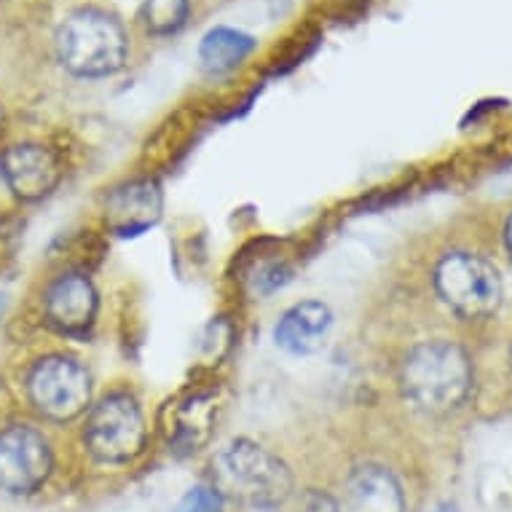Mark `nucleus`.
Instances as JSON below:
<instances>
[{
    "label": "nucleus",
    "mask_w": 512,
    "mask_h": 512,
    "mask_svg": "<svg viewBox=\"0 0 512 512\" xmlns=\"http://www.w3.org/2000/svg\"><path fill=\"white\" fill-rule=\"evenodd\" d=\"M405 395L421 411L443 413L462 403L472 387V365L462 346L427 341L408 352L400 370Z\"/></svg>",
    "instance_id": "1"
},
{
    "label": "nucleus",
    "mask_w": 512,
    "mask_h": 512,
    "mask_svg": "<svg viewBox=\"0 0 512 512\" xmlns=\"http://www.w3.org/2000/svg\"><path fill=\"white\" fill-rule=\"evenodd\" d=\"M126 51L124 25L108 11H73L57 33L59 62L78 78L113 76L124 68Z\"/></svg>",
    "instance_id": "2"
},
{
    "label": "nucleus",
    "mask_w": 512,
    "mask_h": 512,
    "mask_svg": "<svg viewBox=\"0 0 512 512\" xmlns=\"http://www.w3.org/2000/svg\"><path fill=\"white\" fill-rule=\"evenodd\" d=\"M220 472L231 491L255 507H277L290 496L293 478L285 462L252 440H234L220 456Z\"/></svg>",
    "instance_id": "3"
},
{
    "label": "nucleus",
    "mask_w": 512,
    "mask_h": 512,
    "mask_svg": "<svg viewBox=\"0 0 512 512\" xmlns=\"http://www.w3.org/2000/svg\"><path fill=\"white\" fill-rule=\"evenodd\" d=\"M435 287L440 298L467 319L494 314L502 301V279L496 266L470 252L445 255L435 271Z\"/></svg>",
    "instance_id": "4"
},
{
    "label": "nucleus",
    "mask_w": 512,
    "mask_h": 512,
    "mask_svg": "<svg viewBox=\"0 0 512 512\" xmlns=\"http://www.w3.org/2000/svg\"><path fill=\"white\" fill-rule=\"evenodd\" d=\"M27 395L35 411L46 419L73 421L92 400V376L76 357L51 354L35 362V368L30 370Z\"/></svg>",
    "instance_id": "5"
},
{
    "label": "nucleus",
    "mask_w": 512,
    "mask_h": 512,
    "mask_svg": "<svg viewBox=\"0 0 512 512\" xmlns=\"http://www.w3.org/2000/svg\"><path fill=\"white\" fill-rule=\"evenodd\" d=\"M84 437L100 462L121 464L135 459L145 445V419L135 397L126 392L102 397L89 413Z\"/></svg>",
    "instance_id": "6"
},
{
    "label": "nucleus",
    "mask_w": 512,
    "mask_h": 512,
    "mask_svg": "<svg viewBox=\"0 0 512 512\" xmlns=\"http://www.w3.org/2000/svg\"><path fill=\"white\" fill-rule=\"evenodd\" d=\"M51 472L49 440L35 427L11 424L0 432V488L9 494H33Z\"/></svg>",
    "instance_id": "7"
},
{
    "label": "nucleus",
    "mask_w": 512,
    "mask_h": 512,
    "mask_svg": "<svg viewBox=\"0 0 512 512\" xmlns=\"http://www.w3.org/2000/svg\"><path fill=\"white\" fill-rule=\"evenodd\" d=\"M0 172L22 202H38L49 196L62 175L57 153L41 143H19L6 148L0 156Z\"/></svg>",
    "instance_id": "8"
},
{
    "label": "nucleus",
    "mask_w": 512,
    "mask_h": 512,
    "mask_svg": "<svg viewBox=\"0 0 512 512\" xmlns=\"http://www.w3.org/2000/svg\"><path fill=\"white\" fill-rule=\"evenodd\" d=\"M43 314L62 336H84L97 317V290L84 274H65L46 290Z\"/></svg>",
    "instance_id": "9"
},
{
    "label": "nucleus",
    "mask_w": 512,
    "mask_h": 512,
    "mask_svg": "<svg viewBox=\"0 0 512 512\" xmlns=\"http://www.w3.org/2000/svg\"><path fill=\"white\" fill-rule=\"evenodd\" d=\"M215 427V397L188 395L164 411V435L177 454H196Z\"/></svg>",
    "instance_id": "10"
},
{
    "label": "nucleus",
    "mask_w": 512,
    "mask_h": 512,
    "mask_svg": "<svg viewBox=\"0 0 512 512\" xmlns=\"http://www.w3.org/2000/svg\"><path fill=\"white\" fill-rule=\"evenodd\" d=\"M330 328H333V311L322 301H303L282 314L274 330V341L279 349L303 357L325 346Z\"/></svg>",
    "instance_id": "11"
},
{
    "label": "nucleus",
    "mask_w": 512,
    "mask_h": 512,
    "mask_svg": "<svg viewBox=\"0 0 512 512\" xmlns=\"http://www.w3.org/2000/svg\"><path fill=\"white\" fill-rule=\"evenodd\" d=\"M161 218V191L153 180H135L108 196V226L118 236H137Z\"/></svg>",
    "instance_id": "12"
},
{
    "label": "nucleus",
    "mask_w": 512,
    "mask_h": 512,
    "mask_svg": "<svg viewBox=\"0 0 512 512\" xmlns=\"http://www.w3.org/2000/svg\"><path fill=\"white\" fill-rule=\"evenodd\" d=\"M349 512H405L403 488L395 475L378 464H365L352 472L346 483Z\"/></svg>",
    "instance_id": "13"
},
{
    "label": "nucleus",
    "mask_w": 512,
    "mask_h": 512,
    "mask_svg": "<svg viewBox=\"0 0 512 512\" xmlns=\"http://www.w3.org/2000/svg\"><path fill=\"white\" fill-rule=\"evenodd\" d=\"M258 41L236 27H212L199 43V62L207 76H226L255 51Z\"/></svg>",
    "instance_id": "14"
},
{
    "label": "nucleus",
    "mask_w": 512,
    "mask_h": 512,
    "mask_svg": "<svg viewBox=\"0 0 512 512\" xmlns=\"http://www.w3.org/2000/svg\"><path fill=\"white\" fill-rule=\"evenodd\" d=\"M191 14V0H143L140 22L151 35H175Z\"/></svg>",
    "instance_id": "15"
},
{
    "label": "nucleus",
    "mask_w": 512,
    "mask_h": 512,
    "mask_svg": "<svg viewBox=\"0 0 512 512\" xmlns=\"http://www.w3.org/2000/svg\"><path fill=\"white\" fill-rule=\"evenodd\" d=\"M223 510V499H220L218 488L212 486H196L175 504L172 512H220Z\"/></svg>",
    "instance_id": "16"
},
{
    "label": "nucleus",
    "mask_w": 512,
    "mask_h": 512,
    "mask_svg": "<svg viewBox=\"0 0 512 512\" xmlns=\"http://www.w3.org/2000/svg\"><path fill=\"white\" fill-rule=\"evenodd\" d=\"M301 512H338V504L322 491H309L303 496Z\"/></svg>",
    "instance_id": "17"
},
{
    "label": "nucleus",
    "mask_w": 512,
    "mask_h": 512,
    "mask_svg": "<svg viewBox=\"0 0 512 512\" xmlns=\"http://www.w3.org/2000/svg\"><path fill=\"white\" fill-rule=\"evenodd\" d=\"M507 247H510V255H512V218L507 220Z\"/></svg>",
    "instance_id": "18"
},
{
    "label": "nucleus",
    "mask_w": 512,
    "mask_h": 512,
    "mask_svg": "<svg viewBox=\"0 0 512 512\" xmlns=\"http://www.w3.org/2000/svg\"><path fill=\"white\" fill-rule=\"evenodd\" d=\"M3 311H6V295H0V317H3Z\"/></svg>",
    "instance_id": "19"
},
{
    "label": "nucleus",
    "mask_w": 512,
    "mask_h": 512,
    "mask_svg": "<svg viewBox=\"0 0 512 512\" xmlns=\"http://www.w3.org/2000/svg\"><path fill=\"white\" fill-rule=\"evenodd\" d=\"M3 121H6V116H3V105H0V129H3Z\"/></svg>",
    "instance_id": "20"
},
{
    "label": "nucleus",
    "mask_w": 512,
    "mask_h": 512,
    "mask_svg": "<svg viewBox=\"0 0 512 512\" xmlns=\"http://www.w3.org/2000/svg\"><path fill=\"white\" fill-rule=\"evenodd\" d=\"M440 512H456V510H454V507H443V510H440Z\"/></svg>",
    "instance_id": "21"
}]
</instances>
